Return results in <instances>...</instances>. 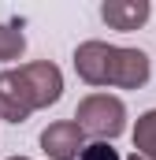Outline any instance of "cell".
<instances>
[{"mask_svg":"<svg viewBox=\"0 0 156 160\" xmlns=\"http://www.w3.org/2000/svg\"><path fill=\"white\" fill-rule=\"evenodd\" d=\"M75 71L85 86H115L141 89L153 75V60L145 48H123L108 41H82L75 48Z\"/></svg>","mask_w":156,"mask_h":160,"instance_id":"obj_1","label":"cell"},{"mask_svg":"<svg viewBox=\"0 0 156 160\" xmlns=\"http://www.w3.org/2000/svg\"><path fill=\"white\" fill-rule=\"evenodd\" d=\"M75 123L82 134H89L97 142H112L126 130V104L112 93H89V97L78 101Z\"/></svg>","mask_w":156,"mask_h":160,"instance_id":"obj_2","label":"cell"},{"mask_svg":"<svg viewBox=\"0 0 156 160\" xmlns=\"http://www.w3.org/2000/svg\"><path fill=\"white\" fill-rule=\"evenodd\" d=\"M19 75L26 82L30 97H34V108H48L63 97V71L52 63V60H34V63H22Z\"/></svg>","mask_w":156,"mask_h":160,"instance_id":"obj_3","label":"cell"},{"mask_svg":"<svg viewBox=\"0 0 156 160\" xmlns=\"http://www.w3.org/2000/svg\"><path fill=\"white\" fill-rule=\"evenodd\" d=\"M34 112H37L34 97H30L22 75H19V67L15 71H0V119L4 123H26Z\"/></svg>","mask_w":156,"mask_h":160,"instance_id":"obj_4","label":"cell"},{"mask_svg":"<svg viewBox=\"0 0 156 160\" xmlns=\"http://www.w3.org/2000/svg\"><path fill=\"white\" fill-rule=\"evenodd\" d=\"M41 149L48 160H78V153L85 149V134L75 119H56L41 130Z\"/></svg>","mask_w":156,"mask_h":160,"instance_id":"obj_5","label":"cell"},{"mask_svg":"<svg viewBox=\"0 0 156 160\" xmlns=\"http://www.w3.org/2000/svg\"><path fill=\"white\" fill-rule=\"evenodd\" d=\"M149 15H153L149 0H104L100 4V19L112 30H138L149 22Z\"/></svg>","mask_w":156,"mask_h":160,"instance_id":"obj_6","label":"cell"},{"mask_svg":"<svg viewBox=\"0 0 156 160\" xmlns=\"http://www.w3.org/2000/svg\"><path fill=\"white\" fill-rule=\"evenodd\" d=\"M134 149L141 160H156V108L141 112L138 116V127H134Z\"/></svg>","mask_w":156,"mask_h":160,"instance_id":"obj_7","label":"cell"},{"mask_svg":"<svg viewBox=\"0 0 156 160\" xmlns=\"http://www.w3.org/2000/svg\"><path fill=\"white\" fill-rule=\"evenodd\" d=\"M22 52H26V34H22V22H0V63L22 60Z\"/></svg>","mask_w":156,"mask_h":160,"instance_id":"obj_8","label":"cell"},{"mask_svg":"<svg viewBox=\"0 0 156 160\" xmlns=\"http://www.w3.org/2000/svg\"><path fill=\"white\" fill-rule=\"evenodd\" d=\"M78 160H123V157H119V149L112 142H89V145L78 153Z\"/></svg>","mask_w":156,"mask_h":160,"instance_id":"obj_9","label":"cell"},{"mask_svg":"<svg viewBox=\"0 0 156 160\" xmlns=\"http://www.w3.org/2000/svg\"><path fill=\"white\" fill-rule=\"evenodd\" d=\"M7 160H30V157H7Z\"/></svg>","mask_w":156,"mask_h":160,"instance_id":"obj_10","label":"cell"},{"mask_svg":"<svg viewBox=\"0 0 156 160\" xmlns=\"http://www.w3.org/2000/svg\"><path fill=\"white\" fill-rule=\"evenodd\" d=\"M126 160H141V157H138V153H134V157H126Z\"/></svg>","mask_w":156,"mask_h":160,"instance_id":"obj_11","label":"cell"}]
</instances>
